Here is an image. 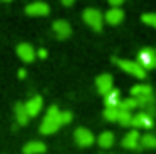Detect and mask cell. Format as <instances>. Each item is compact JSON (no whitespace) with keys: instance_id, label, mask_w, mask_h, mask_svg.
Instances as JSON below:
<instances>
[{"instance_id":"9a60e30c","label":"cell","mask_w":156,"mask_h":154,"mask_svg":"<svg viewBox=\"0 0 156 154\" xmlns=\"http://www.w3.org/2000/svg\"><path fill=\"white\" fill-rule=\"evenodd\" d=\"M22 152H24V154H44V152H45V143L37 142V140L27 142V143L24 145Z\"/></svg>"},{"instance_id":"8fae6325","label":"cell","mask_w":156,"mask_h":154,"mask_svg":"<svg viewBox=\"0 0 156 154\" xmlns=\"http://www.w3.org/2000/svg\"><path fill=\"white\" fill-rule=\"evenodd\" d=\"M153 87L147 85V83H138L131 89V98L134 100H147V98H153Z\"/></svg>"},{"instance_id":"9c48e42d","label":"cell","mask_w":156,"mask_h":154,"mask_svg":"<svg viewBox=\"0 0 156 154\" xmlns=\"http://www.w3.org/2000/svg\"><path fill=\"white\" fill-rule=\"evenodd\" d=\"M96 91L102 94V96H105V94H109L115 87H113V76L111 75H107V73H104V75H100V76L96 78Z\"/></svg>"},{"instance_id":"44dd1931","label":"cell","mask_w":156,"mask_h":154,"mask_svg":"<svg viewBox=\"0 0 156 154\" xmlns=\"http://www.w3.org/2000/svg\"><path fill=\"white\" fill-rule=\"evenodd\" d=\"M118 116H120V109L118 107H105L104 109V118L107 121H118Z\"/></svg>"},{"instance_id":"603a6c76","label":"cell","mask_w":156,"mask_h":154,"mask_svg":"<svg viewBox=\"0 0 156 154\" xmlns=\"http://www.w3.org/2000/svg\"><path fill=\"white\" fill-rule=\"evenodd\" d=\"M142 22L156 29V13H144L142 15Z\"/></svg>"},{"instance_id":"277c9868","label":"cell","mask_w":156,"mask_h":154,"mask_svg":"<svg viewBox=\"0 0 156 154\" xmlns=\"http://www.w3.org/2000/svg\"><path fill=\"white\" fill-rule=\"evenodd\" d=\"M145 71L156 69V51L154 49H142L138 53V60H136Z\"/></svg>"},{"instance_id":"52a82bcc","label":"cell","mask_w":156,"mask_h":154,"mask_svg":"<svg viewBox=\"0 0 156 154\" xmlns=\"http://www.w3.org/2000/svg\"><path fill=\"white\" fill-rule=\"evenodd\" d=\"M49 11H51V7L45 2H31L26 5V15H29V16H47Z\"/></svg>"},{"instance_id":"ba28073f","label":"cell","mask_w":156,"mask_h":154,"mask_svg":"<svg viewBox=\"0 0 156 154\" xmlns=\"http://www.w3.org/2000/svg\"><path fill=\"white\" fill-rule=\"evenodd\" d=\"M153 125H154V118L149 114H145V113H136V114H133V125L131 127H134V129H153Z\"/></svg>"},{"instance_id":"d6986e66","label":"cell","mask_w":156,"mask_h":154,"mask_svg":"<svg viewBox=\"0 0 156 154\" xmlns=\"http://www.w3.org/2000/svg\"><path fill=\"white\" fill-rule=\"evenodd\" d=\"M140 149H156V136L153 132H147L140 138Z\"/></svg>"},{"instance_id":"3957f363","label":"cell","mask_w":156,"mask_h":154,"mask_svg":"<svg viewBox=\"0 0 156 154\" xmlns=\"http://www.w3.org/2000/svg\"><path fill=\"white\" fill-rule=\"evenodd\" d=\"M82 18H83V22H85L93 31H102V27H104V13H102L100 9H96V7H87V9H83Z\"/></svg>"},{"instance_id":"7c38bea8","label":"cell","mask_w":156,"mask_h":154,"mask_svg":"<svg viewBox=\"0 0 156 154\" xmlns=\"http://www.w3.org/2000/svg\"><path fill=\"white\" fill-rule=\"evenodd\" d=\"M140 132L136 131V129H133V131H129L125 136H123V140H122V147L123 149H131V151H134V149H140Z\"/></svg>"},{"instance_id":"cb8c5ba5","label":"cell","mask_w":156,"mask_h":154,"mask_svg":"<svg viewBox=\"0 0 156 154\" xmlns=\"http://www.w3.org/2000/svg\"><path fill=\"white\" fill-rule=\"evenodd\" d=\"M60 121H62V125L71 123V121H73V113H71V111H62V113H60Z\"/></svg>"},{"instance_id":"484cf974","label":"cell","mask_w":156,"mask_h":154,"mask_svg":"<svg viewBox=\"0 0 156 154\" xmlns=\"http://www.w3.org/2000/svg\"><path fill=\"white\" fill-rule=\"evenodd\" d=\"M18 78H26V69H20L18 71Z\"/></svg>"},{"instance_id":"7402d4cb","label":"cell","mask_w":156,"mask_h":154,"mask_svg":"<svg viewBox=\"0 0 156 154\" xmlns=\"http://www.w3.org/2000/svg\"><path fill=\"white\" fill-rule=\"evenodd\" d=\"M122 127H131L133 125V113H125V111H120V116H118V121Z\"/></svg>"},{"instance_id":"ffe728a7","label":"cell","mask_w":156,"mask_h":154,"mask_svg":"<svg viewBox=\"0 0 156 154\" xmlns=\"http://www.w3.org/2000/svg\"><path fill=\"white\" fill-rule=\"evenodd\" d=\"M118 109H120V111H125V113H133L134 109H138V102H136L134 98H125V100L120 102Z\"/></svg>"},{"instance_id":"5bb4252c","label":"cell","mask_w":156,"mask_h":154,"mask_svg":"<svg viewBox=\"0 0 156 154\" xmlns=\"http://www.w3.org/2000/svg\"><path fill=\"white\" fill-rule=\"evenodd\" d=\"M123 11H122V7L120 9H115V7H109L105 13H104V20L109 24V26H118V24H122V20H123Z\"/></svg>"},{"instance_id":"4316f807","label":"cell","mask_w":156,"mask_h":154,"mask_svg":"<svg viewBox=\"0 0 156 154\" xmlns=\"http://www.w3.org/2000/svg\"><path fill=\"white\" fill-rule=\"evenodd\" d=\"M62 4H64V5H66V7H69V5H73V0H64V2H62Z\"/></svg>"},{"instance_id":"30bf717a","label":"cell","mask_w":156,"mask_h":154,"mask_svg":"<svg viewBox=\"0 0 156 154\" xmlns=\"http://www.w3.org/2000/svg\"><path fill=\"white\" fill-rule=\"evenodd\" d=\"M53 31H55L56 38H60V40L69 38L71 33H73L71 24H69L67 20H55V22H53Z\"/></svg>"},{"instance_id":"5b68a950","label":"cell","mask_w":156,"mask_h":154,"mask_svg":"<svg viewBox=\"0 0 156 154\" xmlns=\"http://www.w3.org/2000/svg\"><path fill=\"white\" fill-rule=\"evenodd\" d=\"M75 142L78 147H91L94 143V134L85 127H78L75 131Z\"/></svg>"},{"instance_id":"4fadbf2b","label":"cell","mask_w":156,"mask_h":154,"mask_svg":"<svg viewBox=\"0 0 156 154\" xmlns=\"http://www.w3.org/2000/svg\"><path fill=\"white\" fill-rule=\"evenodd\" d=\"M24 105H26V111H27L29 118H33V116H37L40 111H42V107H44V98L38 96V94H35V96H31L27 102H24Z\"/></svg>"},{"instance_id":"8992f818","label":"cell","mask_w":156,"mask_h":154,"mask_svg":"<svg viewBox=\"0 0 156 154\" xmlns=\"http://www.w3.org/2000/svg\"><path fill=\"white\" fill-rule=\"evenodd\" d=\"M16 54H18V58H20L22 62H26V64H31V62L37 58V51H35L33 45L27 44V42H20V44L16 45Z\"/></svg>"},{"instance_id":"d4e9b609","label":"cell","mask_w":156,"mask_h":154,"mask_svg":"<svg viewBox=\"0 0 156 154\" xmlns=\"http://www.w3.org/2000/svg\"><path fill=\"white\" fill-rule=\"evenodd\" d=\"M37 56H38V58H45V56H47V49H42V47H40L38 51H37Z\"/></svg>"},{"instance_id":"ac0fdd59","label":"cell","mask_w":156,"mask_h":154,"mask_svg":"<svg viewBox=\"0 0 156 154\" xmlns=\"http://www.w3.org/2000/svg\"><path fill=\"white\" fill-rule=\"evenodd\" d=\"M104 100H105V107H118L120 102H122V98H120V91H118V89H113L109 94L104 96Z\"/></svg>"},{"instance_id":"6da1fadb","label":"cell","mask_w":156,"mask_h":154,"mask_svg":"<svg viewBox=\"0 0 156 154\" xmlns=\"http://www.w3.org/2000/svg\"><path fill=\"white\" fill-rule=\"evenodd\" d=\"M60 109L56 107V105H49L47 107V111H45V116H44V120H42V123H40V132L42 134H53V132H56L60 127H62V121H60Z\"/></svg>"},{"instance_id":"2e32d148","label":"cell","mask_w":156,"mask_h":154,"mask_svg":"<svg viewBox=\"0 0 156 154\" xmlns=\"http://www.w3.org/2000/svg\"><path fill=\"white\" fill-rule=\"evenodd\" d=\"M15 118H16V123L18 125H27V121H29V114H27L26 105L22 102H18L15 105Z\"/></svg>"},{"instance_id":"7a4b0ae2","label":"cell","mask_w":156,"mask_h":154,"mask_svg":"<svg viewBox=\"0 0 156 154\" xmlns=\"http://www.w3.org/2000/svg\"><path fill=\"white\" fill-rule=\"evenodd\" d=\"M113 62L116 64L118 67L123 71V73H127V75H131V76H136L140 78V80H144V78L147 76V71L138 64V62H134V60H122V58H113Z\"/></svg>"},{"instance_id":"e0dca14e","label":"cell","mask_w":156,"mask_h":154,"mask_svg":"<svg viewBox=\"0 0 156 154\" xmlns=\"http://www.w3.org/2000/svg\"><path fill=\"white\" fill-rule=\"evenodd\" d=\"M98 145L102 147V149H109V147H113L115 145V134L111 132V131H104L100 136H98Z\"/></svg>"}]
</instances>
